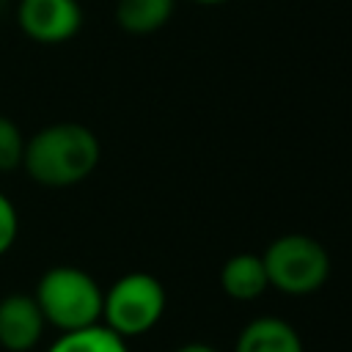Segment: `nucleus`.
<instances>
[{
  "label": "nucleus",
  "mask_w": 352,
  "mask_h": 352,
  "mask_svg": "<svg viewBox=\"0 0 352 352\" xmlns=\"http://www.w3.org/2000/svg\"><path fill=\"white\" fill-rule=\"evenodd\" d=\"M99 157V138L85 124L60 121L41 126L30 140H25L22 168L44 187H72L94 173Z\"/></svg>",
  "instance_id": "1"
},
{
  "label": "nucleus",
  "mask_w": 352,
  "mask_h": 352,
  "mask_svg": "<svg viewBox=\"0 0 352 352\" xmlns=\"http://www.w3.org/2000/svg\"><path fill=\"white\" fill-rule=\"evenodd\" d=\"M36 302L47 324H55L60 333L80 330L102 322V297L99 283L80 267H52L41 275L36 286Z\"/></svg>",
  "instance_id": "2"
},
{
  "label": "nucleus",
  "mask_w": 352,
  "mask_h": 352,
  "mask_svg": "<svg viewBox=\"0 0 352 352\" xmlns=\"http://www.w3.org/2000/svg\"><path fill=\"white\" fill-rule=\"evenodd\" d=\"M261 261L270 286L292 297L314 294L330 278V253L308 234H283L272 239Z\"/></svg>",
  "instance_id": "3"
},
{
  "label": "nucleus",
  "mask_w": 352,
  "mask_h": 352,
  "mask_svg": "<svg viewBox=\"0 0 352 352\" xmlns=\"http://www.w3.org/2000/svg\"><path fill=\"white\" fill-rule=\"evenodd\" d=\"M165 314V289L148 272L121 275L102 297V324L121 338L148 333Z\"/></svg>",
  "instance_id": "4"
},
{
  "label": "nucleus",
  "mask_w": 352,
  "mask_h": 352,
  "mask_svg": "<svg viewBox=\"0 0 352 352\" xmlns=\"http://www.w3.org/2000/svg\"><path fill=\"white\" fill-rule=\"evenodd\" d=\"M16 22L38 44H63L80 33L82 8L77 0H19Z\"/></svg>",
  "instance_id": "5"
},
{
  "label": "nucleus",
  "mask_w": 352,
  "mask_h": 352,
  "mask_svg": "<svg viewBox=\"0 0 352 352\" xmlns=\"http://www.w3.org/2000/svg\"><path fill=\"white\" fill-rule=\"evenodd\" d=\"M44 316L33 294H8L0 300V346L28 352L44 333Z\"/></svg>",
  "instance_id": "6"
},
{
  "label": "nucleus",
  "mask_w": 352,
  "mask_h": 352,
  "mask_svg": "<svg viewBox=\"0 0 352 352\" xmlns=\"http://www.w3.org/2000/svg\"><path fill=\"white\" fill-rule=\"evenodd\" d=\"M234 352H305V349L300 333L286 319L258 316L239 330Z\"/></svg>",
  "instance_id": "7"
},
{
  "label": "nucleus",
  "mask_w": 352,
  "mask_h": 352,
  "mask_svg": "<svg viewBox=\"0 0 352 352\" xmlns=\"http://www.w3.org/2000/svg\"><path fill=\"white\" fill-rule=\"evenodd\" d=\"M220 286L231 300L250 302L270 289L267 270L258 253H236L220 270Z\"/></svg>",
  "instance_id": "8"
},
{
  "label": "nucleus",
  "mask_w": 352,
  "mask_h": 352,
  "mask_svg": "<svg viewBox=\"0 0 352 352\" xmlns=\"http://www.w3.org/2000/svg\"><path fill=\"white\" fill-rule=\"evenodd\" d=\"M176 0H118L116 22L132 36H148L162 30L173 16Z\"/></svg>",
  "instance_id": "9"
},
{
  "label": "nucleus",
  "mask_w": 352,
  "mask_h": 352,
  "mask_svg": "<svg viewBox=\"0 0 352 352\" xmlns=\"http://www.w3.org/2000/svg\"><path fill=\"white\" fill-rule=\"evenodd\" d=\"M47 352H129L126 338L113 333L107 324L96 322L80 330L60 333V338Z\"/></svg>",
  "instance_id": "10"
},
{
  "label": "nucleus",
  "mask_w": 352,
  "mask_h": 352,
  "mask_svg": "<svg viewBox=\"0 0 352 352\" xmlns=\"http://www.w3.org/2000/svg\"><path fill=\"white\" fill-rule=\"evenodd\" d=\"M22 154H25V138L19 132V126L0 116V170H11L22 165Z\"/></svg>",
  "instance_id": "11"
},
{
  "label": "nucleus",
  "mask_w": 352,
  "mask_h": 352,
  "mask_svg": "<svg viewBox=\"0 0 352 352\" xmlns=\"http://www.w3.org/2000/svg\"><path fill=\"white\" fill-rule=\"evenodd\" d=\"M16 231H19L16 206L11 204V198L6 192H0V256L16 242Z\"/></svg>",
  "instance_id": "12"
},
{
  "label": "nucleus",
  "mask_w": 352,
  "mask_h": 352,
  "mask_svg": "<svg viewBox=\"0 0 352 352\" xmlns=\"http://www.w3.org/2000/svg\"><path fill=\"white\" fill-rule=\"evenodd\" d=\"M176 352H217V349H214V346H209V344H204V341H190V344L179 346Z\"/></svg>",
  "instance_id": "13"
},
{
  "label": "nucleus",
  "mask_w": 352,
  "mask_h": 352,
  "mask_svg": "<svg viewBox=\"0 0 352 352\" xmlns=\"http://www.w3.org/2000/svg\"><path fill=\"white\" fill-rule=\"evenodd\" d=\"M190 3H198V6H223L228 0H190Z\"/></svg>",
  "instance_id": "14"
},
{
  "label": "nucleus",
  "mask_w": 352,
  "mask_h": 352,
  "mask_svg": "<svg viewBox=\"0 0 352 352\" xmlns=\"http://www.w3.org/2000/svg\"><path fill=\"white\" fill-rule=\"evenodd\" d=\"M0 6H3V0H0Z\"/></svg>",
  "instance_id": "15"
}]
</instances>
